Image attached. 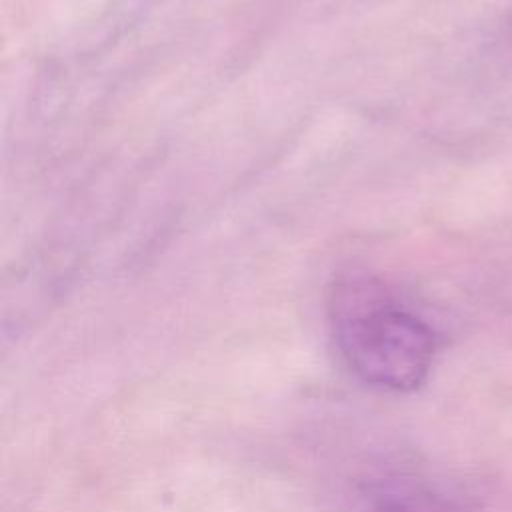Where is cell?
Wrapping results in <instances>:
<instances>
[{"label":"cell","instance_id":"1","mask_svg":"<svg viewBox=\"0 0 512 512\" xmlns=\"http://www.w3.org/2000/svg\"><path fill=\"white\" fill-rule=\"evenodd\" d=\"M328 316L340 358L364 384L412 392L428 378L438 348L436 332L380 282H338Z\"/></svg>","mask_w":512,"mask_h":512},{"label":"cell","instance_id":"2","mask_svg":"<svg viewBox=\"0 0 512 512\" xmlns=\"http://www.w3.org/2000/svg\"><path fill=\"white\" fill-rule=\"evenodd\" d=\"M358 512H460V508L418 482L386 480L362 496Z\"/></svg>","mask_w":512,"mask_h":512}]
</instances>
